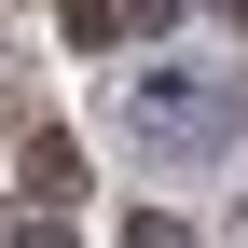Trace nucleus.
<instances>
[{"instance_id": "obj_1", "label": "nucleus", "mask_w": 248, "mask_h": 248, "mask_svg": "<svg viewBox=\"0 0 248 248\" xmlns=\"http://www.w3.org/2000/svg\"><path fill=\"white\" fill-rule=\"evenodd\" d=\"M124 248H193V234H179V221H124Z\"/></svg>"}]
</instances>
